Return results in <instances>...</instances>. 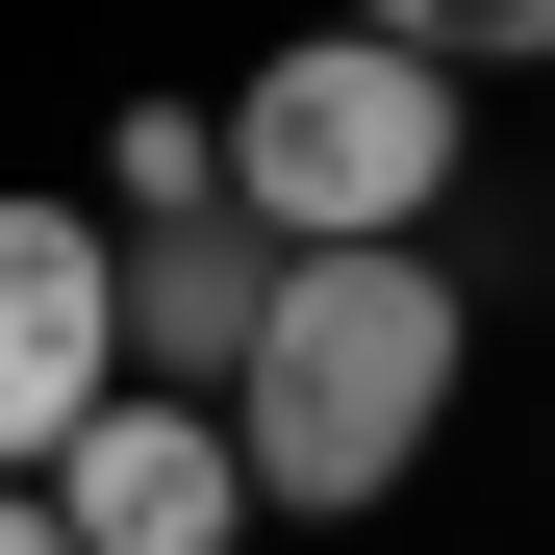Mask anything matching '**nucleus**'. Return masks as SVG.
Returning <instances> with one entry per match:
<instances>
[{"label":"nucleus","instance_id":"1","mask_svg":"<svg viewBox=\"0 0 555 555\" xmlns=\"http://www.w3.org/2000/svg\"><path fill=\"white\" fill-rule=\"evenodd\" d=\"M454 379H480V304H454V253H278V304L228 353V480L253 530H379L429 480Z\"/></svg>","mask_w":555,"mask_h":555},{"label":"nucleus","instance_id":"4","mask_svg":"<svg viewBox=\"0 0 555 555\" xmlns=\"http://www.w3.org/2000/svg\"><path fill=\"white\" fill-rule=\"evenodd\" d=\"M76 555H253V480H228V404H152V379H102L51 429V480H26Z\"/></svg>","mask_w":555,"mask_h":555},{"label":"nucleus","instance_id":"8","mask_svg":"<svg viewBox=\"0 0 555 555\" xmlns=\"http://www.w3.org/2000/svg\"><path fill=\"white\" fill-rule=\"evenodd\" d=\"M0 555H76V530H51V505H26V480H0Z\"/></svg>","mask_w":555,"mask_h":555},{"label":"nucleus","instance_id":"3","mask_svg":"<svg viewBox=\"0 0 555 555\" xmlns=\"http://www.w3.org/2000/svg\"><path fill=\"white\" fill-rule=\"evenodd\" d=\"M127 228L76 203V177H0V480H51V429L127 379Z\"/></svg>","mask_w":555,"mask_h":555},{"label":"nucleus","instance_id":"6","mask_svg":"<svg viewBox=\"0 0 555 555\" xmlns=\"http://www.w3.org/2000/svg\"><path fill=\"white\" fill-rule=\"evenodd\" d=\"M328 26H379V51H429L454 102H480V76H555V0H328Z\"/></svg>","mask_w":555,"mask_h":555},{"label":"nucleus","instance_id":"5","mask_svg":"<svg viewBox=\"0 0 555 555\" xmlns=\"http://www.w3.org/2000/svg\"><path fill=\"white\" fill-rule=\"evenodd\" d=\"M102 304H127V379H152V404H228V353H253V304H278V253L203 203V228H127Z\"/></svg>","mask_w":555,"mask_h":555},{"label":"nucleus","instance_id":"2","mask_svg":"<svg viewBox=\"0 0 555 555\" xmlns=\"http://www.w3.org/2000/svg\"><path fill=\"white\" fill-rule=\"evenodd\" d=\"M203 177L253 253H429V203L480 177V102L379 26H278L228 102H203Z\"/></svg>","mask_w":555,"mask_h":555},{"label":"nucleus","instance_id":"7","mask_svg":"<svg viewBox=\"0 0 555 555\" xmlns=\"http://www.w3.org/2000/svg\"><path fill=\"white\" fill-rule=\"evenodd\" d=\"M76 203H102V228H203V203H228V177H203V102H127Z\"/></svg>","mask_w":555,"mask_h":555}]
</instances>
